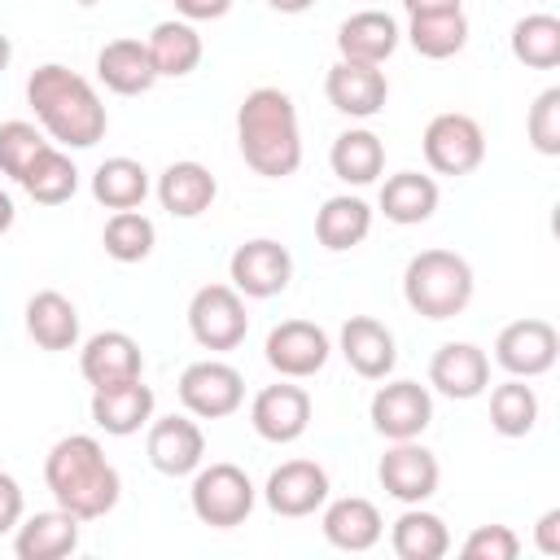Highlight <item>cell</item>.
<instances>
[{"label": "cell", "instance_id": "obj_1", "mask_svg": "<svg viewBox=\"0 0 560 560\" xmlns=\"http://www.w3.org/2000/svg\"><path fill=\"white\" fill-rule=\"evenodd\" d=\"M26 105L35 109V122L44 127V136L61 149H92L109 127V114L96 88L61 61H44L31 70Z\"/></svg>", "mask_w": 560, "mask_h": 560}, {"label": "cell", "instance_id": "obj_2", "mask_svg": "<svg viewBox=\"0 0 560 560\" xmlns=\"http://www.w3.org/2000/svg\"><path fill=\"white\" fill-rule=\"evenodd\" d=\"M44 486L57 499V508L74 512L79 521H101L118 508L122 477L105 459V446L92 433H70L52 442L44 459Z\"/></svg>", "mask_w": 560, "mask_h": 560}, {"label": "cell", "instance_id": "obj_3", "mask_svg": "<svg viewBox=\"0 0 560 560\" xmlns=\"http://www.w3.org/2000/svg\"><path fill=\"white\" fill-rule=\"evenodd\" d=\"M236 144L249 171L289 179L302 166V127L293 96L280 88H254L236 109Z\"/></svg>", "mask_w": 560, "mask_h": 560}, {"label": "cell", "instance_id": "obj_4", "mask_svg": "<svg viewBox=\"0 0 560 560\" xmlns=\"http://www.w3.org/2000/svg\"><path fill=\"white\" fill-rule=\"evenodd\" d=\"M472 267L455 249H420L407 258L402 298L424 319H455L472 302Z\"/></svg>", "mask_w": 560, "mask_h": 560}, {"label": "cell", "instance_id": "obj_5", "mask_svg": "<svg viewBox=\"0 0 560 560\" xmlns=\"http://www.w3.org/2000/svg\"><path fill=\"white\" fill-rule=\"evenodd\" d=\"M254 499H258V490H254L249 472L236 464H206L192 472L188 503H192V516L201 525L232 529L254 512Z\"/></svg>", "mask_w": 560, "mask_h": 560}, {"label": "cell", "instance_id": "obj_6", "mask_svg": "<svg viewBox=\"0 0 560 560\" xmlns=\"http://www.w3.org/2000/svg\"><path fill=\"white\" fill-rule=\"evenodd\" d=\"M424 162L433 175H446V179H459V175H472L481 162H486V131L472 114H459V109H446V114H433L424 136Z\"/></svg>", "mask_w": 560, "mask_h": 560}, {"label": "cell", "instance_id": "obj_7", "mask_svg": "<svg viewBox=\"0 0 560 560\" xmlns=\"http://www.w3.org/2000/svg\"><path fill=\"white\" fill-rule=\"evenodd\" d=\"M188 332L201 350H236L249 332L245 298L232 284H201L188 302Z\"/></svg>", "mask_w": 560, "mask_h": 560}, {"label": "cell", "instance_id": "obj_8", "mask_svg": "<svg viewBox=\"0 0 560 560\" xmlns=\"http://www.w3.org/2000/svg\"><path fill=\"white\" fill-rule=\"evenodd\" d=\"M179 402L197 420H223L245 402V376L223 359H197L179 372Z\"/></svg>", "mask_w": 560, "mask_h": 560}, {"label": "cell", "instance_id": "obj_9", "mask_svg": "<svg viewBox=\"0 0 560 560\" xmlns=\"http://www.w3.org/2000/svg\"><path fill=\"white\" fill-rule=\"evenodd\" d=\"M556 354H560V332L547 319H534V315L503 324L499 337H494V363L508 376H521V381L551 372Z\"/></svg>", "mask_w": 560, "mask_h": 560}, {"label": "cell", "instance_id": "obj_10", "mask_svg": "<svg viewBox=\"0 0 560 560\" xmlns=\"http://www.w3.org/2000/svg\"><path fill=\"white\" fill-rule=\"evenodd\" d=\"M228 276H232V289L241 298H276L293 280V258H289V249L280 241L254 236V241H245V245L232 249Z\"/></svg>", "mask_w": 560, "mask_h": 560}, {"label": "cell", "instance_id": "obj_11", "mask_svg": "<svg viewBox=\"0 0 560 560\" xmlns=\"http://www.w3.org/2000/svg\"><path fill=\"white\" fill-rule=\"evenodd\" d=\"M368 416H372V429L381 438L407 442V438H420L433 424V394L420 381H385L372 394Z\"/></svg>", "mask_w": 560, "mask_h": 560}, {"label": "cell", "instance_id": "obj_12", "mask_svg": "<svg viewBox=\"0 0 560 560\" xmlns=\"http://www.w3.org/2000/svg\"><path fill=\"white\" fill-rule=\"evenodd\" d=\"M249 424H254V433L262 442L289 446V442H298L311 429V394L284 376V381H276V385H267V389L254 394Z\"/></svg>", "mask_w": 560, "mask_h": 560}, {"label": "cell", "instance_id": "obj_13", "mask_svg": "<svg viewBox=\"0 0 560 560\" xmlns=\"http://www.w3.org/2000/svg\"><path fill=\"white\" fill-rule=\"evenodd\" d=\"M262 354H267V363H271L280 376L306 381V376H315V372L328 363L332 341H328V332H324L319 324H311V319H284V324H276V328L267 332Z\"/></svg>", "mask_w": 560, "mask_h": 560}, {"label": "cell", "instance_id": "obj_14", "mask_svg": "<svg viewBox=\"0 0 560 560\" xmlns=\"http://www.w3.org/2000/svg\"><path fill=\"white\" fill-rule=\"evenodd\" d=\"M376 481H381V490H385L389 499H398V503H424V499L438 490L442 468H438V455H433L429 446H420L416 438H407V442H394V446L381 455Z\"/></svg>", "mask_w": 560, "mask_h": 560}, {"label": "cell", "instance_id": "obj_15", "mask_svg": "<svg viewBox=\"0 0 560 560\" xmlns=\"http://www.w3.org/2000/svg\"><path fill=\"white\" fill-rule=\"evenodd\" d=\"M328 490L332 486H328L324 464H315V459H284L280 468H271V477L262 486V499H267V508L276 516L298 521V516L319 512L328 503Z\"/></svg>", "mask_w": 560, "mask_h": 560}, {"label": "cell", "instance_id": "obj_16", "mask_svg": "<svg viewBox=\"0 0 560 560\" xmlns=\"http://www.w3.org/2000/svg\"><path fill=\"white\" fill-rule=\"evenodd\" d=\"M144 455L162 477H188L201 468L206 459V433L192 416H162L149 420V438H144Z\"/></svg>", "mask_w": 560, "mask_h": 560}, {"label": "cell", "instance_id": "obj_17", "mask_svg": "<svg viewBox=\"0 0 560 560\" xmlns=\"http://www.w3.org/2000/svg\"><path fill=\"white\" fill-rule=\"evenodd\" d=\"M324 96L346 118H376L385 109V101H389V79H385L381 66L337 61L324 74Z\"/></svg>", "mask_w": 560, "mask_h": 560}, {"label": "cell", "instance_id": "obj_18", "mask_svg": "<svg viewBox=\"0 0 560 560\" xmlns=\"http://www.w3.org/2000/svg\"><path fill=\"white\" fill-rule=\"evenodd\" d=\"M79 372L92 389L101 385H122V381H136L144 376V354H140V341L122 328H105V332H92L79 350Z\"/></svg>", "mask_w": 560, "mask_h": 560}, {"label": "cell", "instance_id": "obj_19", "mask_svg": "<svg viewBox=\"0 0 560 560\" xmlns=\"http://www.w3.org/2000/svg\"><path fill=\"white\" fill-rule=\"evenodd\" d=\"M429 385L455 402H468L477 394H486L490 385V359L481 346L472 341H442L429 359Z\"/></svg>", "mask_w": 560, "mask_h": 560}, {"label": "cell", "instance_id": "obj_20", "mask_svg": "<svg viewBox=\"0 0 560 560\" xmlns=\"http://www.w3.org/2000/svg\"><path fill=\"white\" fill-rule=\"evenodd\" d=\"M153 402L158 398L144 385V376L122 381V385H101V389H92V420L109 438H131L153 420Z\"/></svg>", "mask_w": 560, "mask_h": 560}, {"label": "cell", "instance_id": "obj_21", "mask_svg": "<svg viewBox=\"0 0 560 560\" xmlns=\"http://www.w3.org/2000/svg\"><path fill=\"white\" fill-rule=\"evenodd\" d=\"M402 31L389 13L381 9H359L337 26V52L341 61H359V66H385L398 48Z\"/></svg>", "mask_w": 560, "mask_h": 560}, {"label": "cell", "instance_id": "obj_22", "mask_svg": "<svg viewBox=\"0 0 560 560\" xmlns=\"http://www.w3.org/2000/svg\"><path fill=\"white\" fill-rule=\"evenodd\" d=\"M341 354L363 381H385L394 372V363H398L394 332L376 315H350L341 324Z\"/></svg>", "mask_w": 560, "mask_h": 560}, {"label": "cell", "instance_id": "obj_23", "mask_svg": "<svg viewBox=\"0 0 560 560\" xmlns=\"http://www.w3.org/2000/svg\"><path fill=\"white\" fill-rule=\"evenodd\" d=\"M79 525L83 521L66 508L22 516L18 534H13V551H18V560H61L79 547Z\"/></svg>", "mask_w": 560, "mask_h": 560}, {"label": "cell", "instance_id": "obj_24", "mask_svg": "<svg viewBox=\"0 0 560 560\" xmlns=\"http://www.w3.org/2000/svg\"><path fill=\"white\" fill-rule=\"evenodd\" d=\"M219 197V179L210 175V166L184 158V162H171L162 175H158V201L162 210H171L175 219H197L214 206Z\"/></svg>", "mask_w": 560, "mask_h": 560}, {"label": "cell", "instance_id": "obj_25", "mask_svg": "<svg viewBox=\"0 0 560 560\" xmlns=\"http://www.w3.org/2000/svg\"><path fill=\"white\" fill-rule=\"evenodd\" d=\"M324 538L337 547V551H372L385 534V521L376 512L372 499H359V494H346V499H332L324 508V521H319Z\"/></svg>", "mask_w": 560, "mask_h": 560}, {"label": "cell", "instance_id": "obj_26", "mask_svg": "<svg viewBox=\"0 0 560 560\" xmlns=\"http://www.w3.org/2000/svg\"><path fill=\"white\" fill-rule=\"evenodd\" d=\"M96 79L118 92V96H140L158 83V70L149 61V48L144 39L136 35H122V39H109L101 52H96Z\"/></svg>", "mask_w": 560, "mask_h": 560}, {"label": "cell", "instance_id": "obj_27", "mask_svg": "<svg viewBox=\"0 0 560 560\" xmlns=\"http://www.w3.org/2000/svg\"><path fill=\"white\" fill-rule=\"evenodd\" d=\"M144 48H149V61H153L158 79H184V74H192V70L201 66V52H206L197 26L184 22V18L158 22V26L149 31Z\"/></svg>", "mask_w": 560, "mask_h": 560}, {"label": "cell", "instance_id": "obj_28", "mask_svg": "<svg viewBox=\"0 0 560 560\" xmlns=\"http://www.w3.org/2000/svg\"><path fill=\"white\" fill-rule=\"evenodd\" d=\"M26 332L39 350H74L79 346V311L66 293L39 289L26 302Z\"/></svg>", "mask_w": 560, "mask_h": 560}, {"label": "cell", "instance_id": "obj_29", "mask_svg": "<svg viewBox=\"0 0 560 560\" xmlns=\"http://www.w3.org/2000/svg\"><path fill=\"white\" fill-rule=\"evenodd\" d=\"M438 179L433 175H420V171H398L381 184V214L398 228H411V223H424L433 219L438 210Z\"/></svg>", "mask_w": 560, "mask_h": 560}, {"label": "cell", "instance_id": "obj_30", "mask_svg": "<svg viewBox=\"0 0 560 560\" xmlns=\"http://www.w3.org/2000/svg\"><path fill=\"white\" fill-rule=\"evenodd\" d=\"M368 232H372V206H368L363 197L337 192V197H328V201L315 210V236H319V245L332 249V254L363 245Z\"/></svg>", "mask_w": 560, "mask_h": 560}, {"label": "cell", "instance_id": "obj_31", "mask_svg": "<svg viewBox=\"0 0 560 560\" xmlns=\"http://www.w3.org/2000/svg\"><path fill=\"white\" fill-rule=\"evenodd\" d=\"M389 547L398 560H442L451 551V529L438 512H424L420 503H407V512L389 529Z\"/></svg>", "mask_w": 560, "mask_h": 560}, {"label": "cell", "instance_id": "obj_32", "mask_svg": "<svg viewBox=\"0 0 560 560\" xmlns=\"http://www.w3.org/2000/svg\"><path fill=\"white\" fill-rule=\"evenodd\" d=\"M328 166H332V175H337L341 184L363 188V184H372V179L385 171V144H381L376 131H368V127H350V131H341V136L332 140V149H328Z\"/></svg>", "mask_w": 560, "mask_h": 560}, {"label": "cell", "instance_id": "obj_33", "mask_svg": "<svg viewBox=\"0 0 560 560\" xmlns=\"http://www.w3.org/2000/svg\"><path fill=\"white\" fill-rule=\"evenodd\" d=\"M18 184L26 188L31 201H39V206H61V201H70L74 188H79V166L70 162V153H61V144H48V149L26 166V175H22Z\"/></svg>", "mask_w": 560, "mask_h": 560}, {"label": "cell", "instance_id": "obj_34", "mask_svg": "<svg viewBox=\"0 0 560 560\" xmlns=\"http://www.w3.org/2000/svg\"><path fill=\"white\" fill-rule=\"evenodd\" d=\"M92 197L105 210H136L149 197V171L136 158H105L92 171Z\"/></svg>", "mask_w": 560, "mask_h": 560}, {"label": "cell", "instance_id": "obj_35", "mask_svg": "<svg viewBox=\"0 0 560 560\" xmlns=\"http://www.w3.org/2000/svg\"><path fill=\"white\" fill-rule=\"evenodd\" d=\"M407 39L420 57L446 61L468 44V18H464V9H455V13H416L407 22Z\"/></svg>", "mask_w": 560, "mask_h": 560}, {"label": "cell", "instance_id": "obj_36", "mask_svg": "<svg viewBox=\"0 0 560 560\" xmlns=\"http://www.w3.org/2000/svg\"><path fill=\"white\" fill-rule=\"evenodd\" d=\"M512 57L534 70L560 66V18L556 13H525L512 26Z\"/></svg>", "mask_w": 560, "mask_h": 560}, {"label": "cell", "instance_id": "obj_37", "mask_svg": "<svg viewBox=\"0 0 560 560\" xmlns=\"http://www.w3.org/2000/svg\"><path fill=\"white\" fill-rule=\"evenodd\" d=\"M153 241H158V228L140 210H114L101 232V245L114 262H144L153 254Z\"/></svg>", "mask_w": 560, "mask_h": 560}, {"label": "cell", "instance_id": "obj_38", "mask_svg": "<svg viewBox=\"0 0 560 560\" xmlns=\"http://www.w3.org/2000/svg\"><path fill=\"white\" fill-rule=\"evenodd\" d=\"M490 424L503 438H525L538 424V394H534V385H525L521 376L494 385L490 389Z\"/></svg>", "mask_w": 560, "mask_h": 560}, {"label": "cell", "instance_id": "obj_39", "mask_svg": "<svg viewBox=\"0 0 560 560\" xmlns=\"http://www.w3.org/2000/svg\"><path fill=\"white\" fill-rule=\"evenodd\" d=\"M48 144H52V140L44 136L39 122H26V118H9V122H0V175L22 179L26 166H31Z\"/></svg>", "mask_w": 560, "mask_h": 560}, {"label": "cell", "instance_id": "obj_40", "mask_svg": "<svg viewBox=\"0 0 560 560\" xmlns=\"http://www.w3.org/2000/svg\"><path fill=\"white\" fill-rule=\"evenodd\" d=\"M525 136L542 158H560V88H542L529 105Z\"/></svg>", "mask_w": 560, "mask_h": 560}, {"label": "cell", "instance_id": "obj_41", "mask_svg": "<svg viewBox=\"0 0 560 560\" xmlns=\"http://www.w3.org/2000/svg\"><path fill=\"white\" fill-rule=\"evenodd\" d=\"M464 560H516L521 556V538L508 529V525H477L464 547H459Z\"/></svg>", "mask_w": 560, "mask_h": 560}, {"label": "cell", "instance_id": "obj_42", "mask_svg": "<svg viewBox=\"0 0 560 560\" xmlns=\"http://www.w3.org/2000/svg\"><path fill=\"white\" fill-rule=\"evenodd\" d=\"M22 508H26V499H22V486H18V477L0 472V534H13V529H18V521H22Z\"/></svg>", "mask_w": 560, "mask_h": 560}, {"label": "cell", "instance_id": "obj_43", "mask_svg": "<svg viewBox=\"0 0 560 560\" xmlns=\"http://www.w3.org/2000/svg\"><path fill=\"white\" fill-rule=\"evenodd\" d=\"M534 542L542 556H560V508H547L534 525Z\"/></svg>", "mask_w": 560, "mask_h": 560}, {"label": "cell", "instance_id": "obj_44", "mask_svg": "<svg viewBox=\"0 0 560 560\" xmlns=\"http://www.w3.org/2000/svg\"><path fill=\"white\" fill-rule=\"evenodd\" d=\"M232 9V0H175V13L184 22H214Z\"/></svg>", "mask_w": 560, "mask_h": 560}, {"label": "cell", "instance_id": "obj_45", "mask_svg": "<svg viewBox=\"0 0 560 560\" xmlns=\"http://www.w3.org/2000/svg\"><path fill=\"white\" fill-rule=\"evenodd\" d=\"M402 9H407V18H416V13H455V9H464V0H402Z\"/></svg>", "mask_w": 560, "mask_h": 560}, {"label": "cell", "instance_id": "obj_46", "mask_svg": "<svg viewBox=\"0 0 560 560\" xmlns=\"http://www.w3.org/2000/svg\"><path fill=\"white\" fill-rule=\"evenodd\" d=\"M13 214H18V210H13V197H9L4 188H0V236H4L9 228H13Z\"/></svg>", "mask_w": 560, "mask_h": 560}, {"label": "cell", "instance_id": "obj_47", "mask_svg": "<svg viewBox=\"0 0 560 560\" xmlns=\"http://www.w3.org/2000/svg\"><path fill=\"white\" fill-rule=\"evenodd\" d=\"M267 4H271L276 13H306L315 0H267Z\"/></svg>", "mask_w": 560, "mask_h": 560}, {"label": "cell", "instance_id": "obj_48", "mask_svg": "<svg viewBox=\"0 0 560 560\" xmlns=\"http://www.w3.org/2000/svg\"><path fill=\"white\" fill-rule=\"evenodd\" d=\"M9 61H13V44H9V35L0 31V74L9 70Z\"/></svg>", "mask_w": 560, "mask_h": 560}, {"label": "cell", "instance_id": "obj_49", "mask_svg": "<svg viewBox=\"0 0 560 560\" xmlns=\"http://www.w3.org/2000/svg\"><path fill=\"white\" fill-rule=\"evenodd\" d=\"M74 4H83V9H88V4H96V0H74Z\"/></svg>", "mask_w": 560, "mask_h": 560}]
</instances>
